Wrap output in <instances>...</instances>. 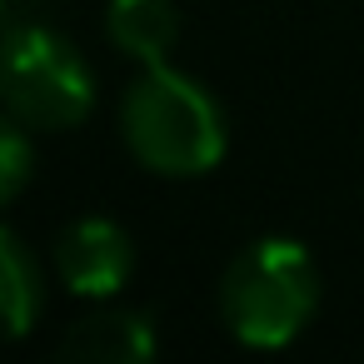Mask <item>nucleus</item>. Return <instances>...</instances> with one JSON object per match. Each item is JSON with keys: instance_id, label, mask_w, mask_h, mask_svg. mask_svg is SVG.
<instances>
[{"instance_id": "obj_3", "label": "nucleus", "mask_w": 364, "mask_h": 364, "mask_svg": "<svg viewBox=\"0 0 364 364\" xmlns=\"http://www.w3.org/2000/svg\"><path fill=\"white\" fill-rule=\"evenodd\" d=\"M6 110L11 120L60 135L90 120L95 110V70L50 21L6 26Z\"/></svg>"}, {"instance_id": "obj_8", "label": "nucleus", "mask_w": 364, "mask_h": 364, "mask_svg": "<svg viewBox=\"0 0 364 364\" xmlns=\"http://www.w3.org/2000/svg\"><path fill=\"white\" fill-rule=\"evenodd\" d=\"M36 175V145H31V125L11 120L6 135H0V200H21V190Z\"/></svg>"}, {"instance_id": "obj_1", "label": "nucleus", "mask_w": 364, "mask_h": 364, "mask_svg": "<svg viewBox=\"0 0 364 364\" xmlns=\"http://www.w3.org/2000/svg\"><path fill=\"white\" fill-rule=\"evenodd\" d=\"M120 140L140 170L165 180H200L230 150L225 105L195 75L165 65H140L120 100Z\"/></svg>"}, {"instance_id": "obj_6", "label": "nucleus", "mask_w": 364, "mask_h": 364, "mask_svg": "<svg viewBox=\"0 0 364 364\" xmlns=\"http://www.w3.org/2000/svg\"><path fill=\"white\" fill-rule=\"evenodd\" d=\"M105 36L135 65H165L180 46V6L175 0H110Z\"/></svg>"}, {"instance_id": "obj_5", "label": "nucleus", "mask_w": 364, "mask_h": 364, "mask_svg": "<svg viewBox=\"0 0 364 364\" xmlns=\"http://www.w3.org/2000/svg\"><path fill=\"white\" fill-rule=\"evenodd\" d=\"M155 349L160 334L140 309H95L60 339V359L70 364H145Z\"/></svg>"}, {"instance_id": "obj_7", "label": "nucleus", "mask_w": 364, "mask_h": 364, "mask_svg": "<svg viewBox=\"0 0 364 364\" xmlns=\"http://www.w3.org/2000/svg\"><path fill=\"white\" fill-rule=\"evenodd\" d=\"M0 274H6V319H11V339H26L41 304H46V289H41V259L31 255V245L6 230L0 235Z\"/></svg>"}, {"instance_id": "obj_2", "label": "nucleus", "mask_w": 364, "mask_h": 364, "mask_svg": "<svg viewBox=\"0 0 364 364\" xmlns=\"http://www.w3.org/2000/svg\"><path fill=\"white\" fill-rule=\"evenodd\" d=\"M319 264L289 235L245 245L220 274V319L245 349H289L319 309Z\"/></svg>"}, {"instance_id": "obj_4", "label": "nucleus", "mask_w": 364, "mask_h": 364, "mask_svg": "<svg viewBox=\"0 0 364 364\" xmlns=\"http://www.w3.org/2000/svg\"><path fill=\"white\" fill-rule=\"evenodd\" d=\"M55 274L75 299H115L135 274V245L125 225L80 215L55 235Z\"/></svg>"}]
</instances>
